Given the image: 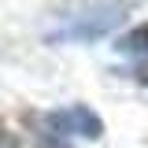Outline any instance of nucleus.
<instances>
[{
	"instance_id": "nucleus-4",
	"label": "nucleus",
	"mask_w": 148,
	"mask_h": 148,
	"mask_svg": "<svg viewBox=\"0 0 148 148\" xmlns=\"http://www.w3.org/2000/svg\"><path fill=\"white\" fill-rule=\"evenodd\" d=\"M37 148H67V145H63L59 137H52V133H41V145Z\"/></svg>"
},
{
	"instance_id": "nucleus-6",
	"label": "nucleus",
	"mask_w": 148,
	"mask_h": 148,
	"mask_svg": "<svg viewBox=\"0 0 148 148\" xmlns=\"http://www.w3.org/2000/svg\"><path fill=\"white\" fill-rule=\"evenodd\" d=\"M133 74H137V82H145V85H148V63H145V67H137Z\"/></svg>"
},
{
	"instance_id": "nucleus-3",
	"label": "nucleus",
	"mask_w": 148,
	"mask_h": 148,
	"mask_svg": "<svg viewBox=\"0 0 148 148\" xmlns=\"http://www.w3.org/2000/svg\"><path fill=\"white\" fill-rule=\"evenodd\" d=\"M119 48H122V52H148V22L137 26L133 34H126L122 41H119Z\"/></svg>"
},
{
	"instance_id": "nucleus-2",
	"label": "nucleus",
	"mask_w": 148,
	"mask_h": 148,
	"mask_svg": "<svg viewBox=\"0 0 148 148\" xmlns=\"http://www.w3.org/2000/svg\"><path fill=\"white\" fill-rule=\"evenodd\" d=\"M41 126L45 133H52V137H67V133H78V137H100L104 133V122H100V115L89 108H63V111H48V115H41Z\"/></svg>"
},
{
	"instance_id": "nucleus-1",
	"label": "nucleus",
	"mask_w": 148,
	"mask_h": 148,
	"mask_svg": "<svg viewBox=\"0 0 148 148\" xmlns=\"http://www.w3.org/2000/svg\"><path fill=\"white\" fill-rule=\"evenodd\" d=\"M126 11H130V4H89V8H74L71 15L59 18L56 37H67V41L100 37V34H108L111 26H119Z\"/></svg>"
},
{
	"instance_id": "nucleus-5",
	"label": "nucleus",
	"mask_w": 148,
	"mask_h": 148,
	"mask_svg": "<svg viewBox=\"0 0 148 148\" xmlns=\"http://www.w3.org/2000/svg\"><path fill=\"white\" fill-rule=\"evenodd\" d=\"M0 148H18L15 133H8V130H0Z\"/></svg>"
}]
</instances>
